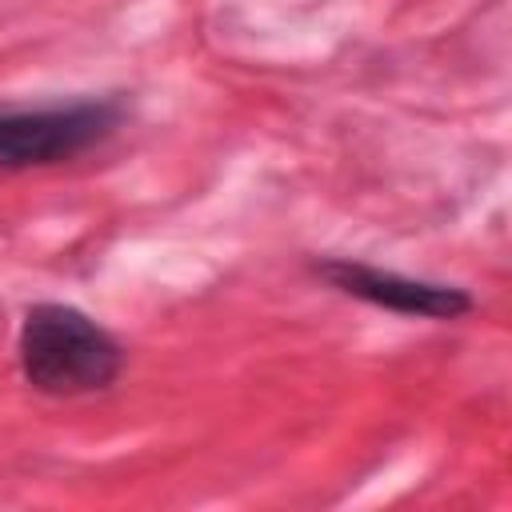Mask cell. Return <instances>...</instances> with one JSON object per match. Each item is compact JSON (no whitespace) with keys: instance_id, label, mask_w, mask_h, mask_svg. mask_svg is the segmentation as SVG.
Here are the masks:
<instances>
[{"instance_id":"1","label":"cell","mask_w":512,"mask_h":512,"mask_svg":"<svg viewBox=\"0 0 512 512\" xmlns=\"http://www.w3.org/2000/svg\"><path fill=\"white\" fill-rule=\"evenodd\" d=\"M20 372L24 380L56 400L104 392L124 372L120 340L72 304H32L20 324Z\"/></svg>"},{"instance_id":"2","label":"cell","mask_w":512,"mask_h":512,"mask_svg":"<svg viewBox=\"0 0 512 512\" xmlns=\"http://www.w3.org/2000/svg\"><path fill=\"white\" fill-rule=\"evenodd\" d=\"M124 108L116 100H72L48 108L0 104V172L64 164L96 144H104Z\"/></svg>"},{"instance_id":"3","label":"cell","mask_w":512,"mask_h":512,"mask_svg":"<svg viewBox=\"0 0 512 512\" xmlns=\"http://www.w3.org/2000/svg\"><path fill=\"white\" fill-rule=\"evenodd\" d=\"M312 272L328 280L336 292L356 296L372 308L396 312V316H420V320H456L472 312V296L456 284H436V280H416L400 276L388 268H372L364 260H316Z\"/></svg>"}]
</instances>
